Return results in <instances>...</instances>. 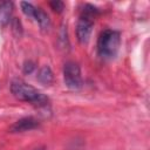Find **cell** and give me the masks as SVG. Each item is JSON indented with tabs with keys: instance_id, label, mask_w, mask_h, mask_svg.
<instances>
[{
	"instance_id": "cell-1",
	"label": "cell",
	"mask_w": 150,
	"mask_h": 150,
	"mask_svg": "<svg viewBox=\"0 0 150 150\" xmlns=\"http://www.w3.org/2000/svg\"><path fill=\"white\" fill-rule=\"evenodd\" d=\"M11 91L19 101L30 103L38 108L47 107L49 104L48 96L22 80H13L11 83Z\"/></svg>"
},
{
	"instance_id": "cell-2",
	"label": "cell",
	"mask_w": 150,
	"mask_h": 150,
	"mask_svg": "<svg viewBox=\"0 0 150 150\" xmlns=\"http://www.w3.org/2000/svg\"><path fill=\"white\" fill-rule=\"evenodd\" d=\"M121 46V35L112 29L103 30L97 40V53L103 60L114 59Z\"/></svg>"
},
{
	"instance_id": "cell-3",
	"label": "cell",
	"mask_w": 150,
	"mask_h": 150,
	"mask_svg": "<svg viewBox=\"0 0 150 150\" xmlns=\"http://www.w3.org/2000/svg\"><path fill=\"white\" fill-rule=\"evenodd\" d=\"M63 81L64 84L73 90H77L82 87V76L80 66L73 61L66 62L63 67Z\"/></svg>"
},
{
	"instance_id": "cell-4",
	"label": "cell",
	"mask_w": 150,
	"mask_h": 150,
	"mask_svg": "<svg viewBox=\"0 0 150 150\" xmlns=\"http://www.w3.org/2000/svg\"><path fill=\"white\" fill-rule=\"evenodd\" d=\"M93 27H94V20L93 16L83 13L76 25V36L80 43L84 45L89 41L91 32H93Z\"/></svg>"
},
{
	"instance_id": "cell-5",
	"label": "cell",
	"mask_w": 150,
	"mask_h": 150,
	"mask_svg": "<svg viewBox=\"0 0 150 150\" xmlns=\"http://www.w3.org/2000/svg\"><path fill=\"white\" fill-rule=\"evenodd\" d=\"M40 125L39 121L32 116H27V117H22L20 120H18L16 122H14L11 127H9V132H23V131H28V130H33L35 128H38Z\"/></svg>"
},
{
	"instance_id": "cell-6",
	"label": "cell",
	"mask_w": 150,
	"mask_h": 150,
	"mask_svg": "<svg viewBox=\"0 0 150 150\" xmlns=\"http://www.w3.org/2000/svg\"><path fill=\"white\" fill-rule=\"evenodd\" d=\"M13 13V2L12 1H2L0 4V26H6L12 18Z\"/></svg>"
},
{
	"instance_id": "cell-7",
	"label": "cell",
	"mask_w": 150,
	"mask_h": 150,
	"mask_svg": "<svg viewBox=\"0 0 150 150\" xmlns=\"http://www.w3.org/2000/svg\"><path fill=\"white\" fill-rule=\"evenodd\" d=\"M39 25H40V28L45 32H47L49 28H50V20H49V16L47 15V13L45 11H42L41 8H36V12L34 14V18H33Z\"/></svg>"
},
{
	"instance_id": "cell-8",
	"label": "cell",
	"mask_w": 150,
	"mask_h": 150,
	"mask_svg": "<svg viewBox=\"0 0 150 150\" xmlns=\"http://www.w3.org/2000/svg\"><path fill=\"white\" fill-rule=\"evenodd\" d=\"M53 71L50 69L49 66H43L40 68L39 70V74H38V81L43 84V86H49L52 82H53Z\"/></svg>"
},
{
	"instance_id": "cell-9",
	"label": "cell",
	"mask_w": 150,
	"mask_h": 150,
	"mask_svg": "<svg viewBox=\"0 0 150 150\" xmlns=\"http://www.w3.org/2000/svg\"><path fill=\"white\" fill-rule=\"evenodd\" d=\"M20 6H21V9H22V12H23V14L26 15V16H28V18H34V14H35V12H36V8L32 5V4H29V2H26V1H22L21 4H20Z\"/></svg>"
},
{
	"instance_id": "cell-10",
	"label": "cell",
	"mask_w": 150,
	"mask_h": 150,
	"mask_svg": "<svg viewBox=\"0 0 150 150\" xmlns=\"http://www.w3.org/2000/svg\"><path fill=\"white\" fill-rule=\"evenodd\" d=\"M49 6L56 13H61L63 11V8H64V4L62 1H60V0H53V1H50L49 2Z\"/></svg>"
},
{
	"instance_id": "cell-11",
	"label": "cell",
	"mask_w": 150,
	"mask_h": 150,
	"mask_svg": "<svg viewBox=\"0 0 150 150\" xmlns=\"http://www.w3.org/2000/svg\"><path fill=\"white\" fill-rule=\"evenodd\" d=\"M12 26H13V30L15 32V34H16L18 36H20V35L22 34V26H21V22H20L18 19H14Z\"/></svg>"
},
{
	"instance_id": "cell-12",
	"label": "cell",
	"mask_w": 150,
	"mask_h": 150,
	"mask_svg": "<svg viewBox=\"0 0 150 150\" xmlns=\"http://www.w3.org/2000/svg\"><path fill=\"white\" fill-rule=\"evenodd\" d=\"M35 69V64L32 61H26L23 63V73L25 74H30Z\"/></svg>"
},
{
	"instance_id": "cell-13",
	"label": "cell",
	"mask_w": 150,
	"mask_h": 150,
	"mask_svg": "<svg viewBox=\"0 0 150 150\" xmlns=\"http://www.w3.org/2000/svg\"><path fill=\"white\" fill-rule=\"evenodd\" d=\"M34 150H45V146H42V148H38V149H34Z\"/></svg>"
}]
</instances>
